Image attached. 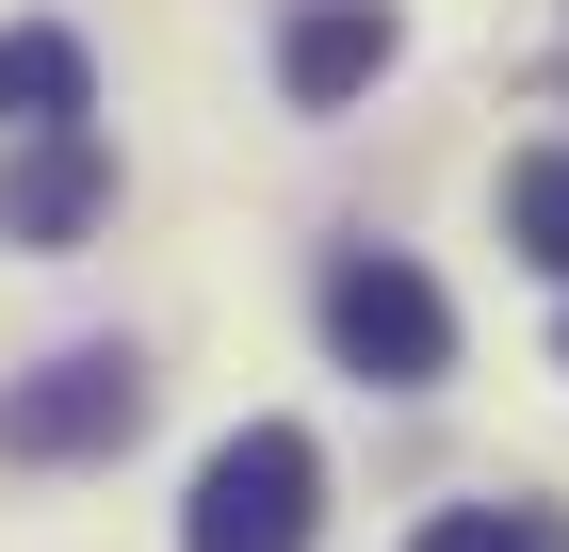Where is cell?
Wrapping results in <instances>:
<instances>
[{
  "label": "cell",
  "mask_w": 569,
  "mask_h": 552,
  "mask_svg": "<svg viewBox=\"0 0 569 552\" xmlns=\"http://www.w3.org/2000/svg\"><path fill=\"white\" fill-rule=\"evenodd\" d=\"M309 309H326V358H342L358 390H439L456 374V293H439L407 244H342Z\"/></svg>",
  "instance_id": "cell-1"
},
{
  "label": "cell",
  "mask_w": 569,
  "mask_h": 552,
  "mask_svg": "<svg viewBox=\"0 0 569 552\" xmlns=\"http://www.w3.org/2000/svg\"><path fill=\"white\" fill-rule=\"evenodd\" d=\"M309 520H326V439L309 423H228L196 455L179 552H309Z\"/></svg>",
  "instance_id": "cell-2"
},
{
  "label": "cell",
  "mask_w": 569,
  "mask_h": 552,
  "mask_svg": "<svg viewBox=\"0 0 569 552\" xmlns=\"http://www.w3.org/2000/svg\"><path fill=\"white\" fill-rule=\"evenodd\" d=\"M147 439V358L131 341H66L0 390V455L17 471H82V455H131Z\"/></svg>",
  "instance_id": "cell-3"
},
{
  "label": "cell",
  "mask_w": 569,
  "mask_h": 552,
  "mask_svg": "<svg viewBox=\"0 0 569 552\" xmlns=\"http://www.w3.org/2000/svg\"><path fill=\"white\" fill-rule=\"evenodd\" d=\"M391 49H407L391 0H293V33H277V98H293V114H358V98L391 82Z\"/></svg>",
  "instance_id": "cell-4"
},
{
  "label": "cell",
  "mask_w": 569,
  "mask_h": 552,
  "mask_svg": "<svg viewBox=\"0 0 569 552\" xmlns=\"http://www.w3.org/2000/svg\"><path fill=\"white\" fill-rule=\"evenodd\" d=\"M98 212H114V147H98V130L0 147V244H82Z\"/></svg>",
  "instance_id": "cell-5"
},
{
  "label": "cell",
  "mask_w": 569,
  "mask_h": 552,
  "mask_svg": "<svg viewBox=\"0 0 569 552\" xmlns=\"http://www.w3.org/2000/svg\"><path fill=\"white\" fill-rule=\"evenodd\" d=\"M98 114V49L66 17H17L0 33V147H33V130H82Z\"/></svg>",
  "instance_id": "cell-6"
},
{
  "label": "cell",
  "mask_w": 569,
  "mask_h": 552,
  "mask_svg": "<svg viewBox=\"0 0 569 552\" xmlns=\"http://www.w3.org/2000/svg\"><path fill=\"white\" fill-rule=\"evenodd\" d=\"M505 244H521L537 277H569V147H521V163H505Z\"/></svg>",
  "instance_id": "cell-7"
},
{
  "label": "cell",
  "mask_w": 569,
  "mask_h": 552,
  "mask_svg": "<svg viewBox=\"0 0 569 552\" xmlns=\"http://www.w3.org/2000/svg\"><path fill=\"white\" fill-rule=\"evenodd\" d=\"M407 552H569V520L553 504H439Z\"/></svg>",
  "instance_id": "cell-8"
}]
</instances>
